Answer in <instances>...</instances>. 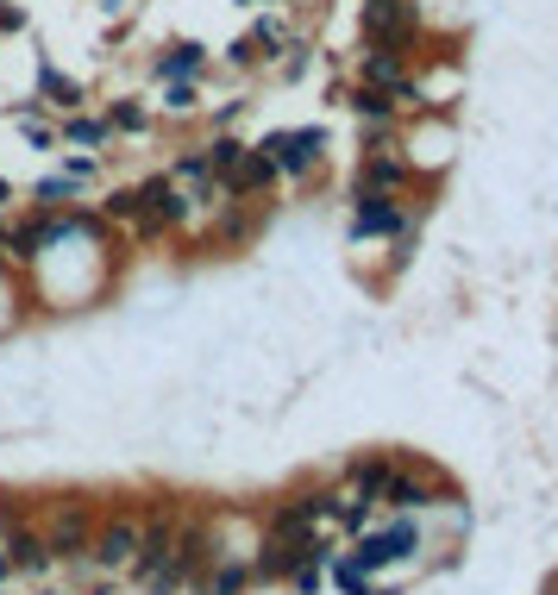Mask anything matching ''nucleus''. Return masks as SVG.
I'll list each match as a JSON object with an SVG mask.
<instances>
[{
  "mask_svg": "<svg viewBox=\"0 0 558 595\" xmlns=\"http://www.w3.org/2000/svg\"><path fill=\"white\" fill-rule=\"evenodd\" d=\"M264 151L276 157L283 176H308L320 163V132H283V138H264Z\"/></svg>",
  "mask_w": 558,
  "mask_h": 595,
  "instance_id": "nucleus-4",
  "label": "nucleus"
},
{
  "mask_svg": "<svg viewBox=\"0 0 558 595\" xmlns=\"http://www.w3.org/2000/svg\"><path fill=\"white\" fill-rule=\"evenodd\" d=\"M69 138H76V145H101L107 126H95V119H69Z\"/></svg>",
  "mask_w": 558,
  "mask_h": 595,
  "instance_id": "nucleus-23",
  "label": "nucleus"
},
{
  "mask_svg": "<svg viewBox=\"0 0 558 595\" xmlns=\"http://www.w3.org/2000/svg\"><path fill=\"white\" fill-rule=\"evenodd\" d=\"M251 583V570L239 564V558H220L214 570H207V583H201V595H239Z\"/></svg>",
  "mask_w": 558,
  "mask_h": 595,
  "instance_id": "nucleus-15",
  "label": "nucleus"
},
{
  "mask_svg": "<svg viewBox=\"0 0 558 595\" xmlns=\"http://www.w3.org/2000/svg\"><path fill=\"white\" fill-rule=\"evenodd\" d=\"M364 88H377V94H408V82H402V51H370L364 57Z\"/></svg>",
  "mask_w": 558,
  "mask_h": 595,
  "instance_id": "nucleus-9",
  "label": "nucleus"
},
{
  "mask_svg": "<svg viewBox=\"0 0 558 595\" xmlns=\"http://www.w3.org/2000/svg\"><path fill=\"white\" fill-rule=\"evenodd\" d=\"M395 188H402V163L383 157V151H370L364 170H358V195H383V201H395Z\"/></svg>",
  "mask_w": 558,
  "mask_h": 595,
  "instance_id": "nucleus-8",
  "label": "nucleus"
},
{
  "mask_svg": "<svg viewBox=\"0 0 558 595\" xmlns=\"http://www.w3.org/2000/svg\"><path fill=\"white\" fill-rule=\"evenodd\" d=\"M327 514H333V520H345L352 533H364V520H370V502H364V495H352V489H339V495H327Z\"/></svg>",
  "mask_w": 558,
  "mask_h": 595,
  "instance_id": "nucleus-17",
  "label": "nucleus"
},
{
  "mask_svg": "<svg viewBox=\"0 0 558 595\" xmlns=\"http://www.w3.org/2000/svg\"><path fill=\"white\" fill-rule=\"evenodd\" d=\"M7 570H13V564H7V545H0V577H7Z\"/></svg>",
  "mask_w": 558,
  "mask_h": 595,
  "instance_id": "nucleus-25",
  "label": "nucleus"
},
{
  "mask_svg": "<svg viewBox=\"0 0 558 595\" xmlns=\"http://www.w3.org/2000/svg\"><path fill=\"white\" fill-rule=\"evenodd\" d=\"M88 533H95V527H88V514L69 508L57 527L44 533V545H51V558H69V564H76V558H88Z\"/></svg>",
  "mask_w": 558,
  "mask_h": 595,
  "instance_id": "nucleus-7",
  "label": "nucleus"
},
{
  "mask_svg": "<svg viewBox=\"0 0 558 595\" xmlns=\"http://www.w3.org/2000/svg\"><path fill=\"white\" fill-rule=\"evenodd\" d=\"M132 552H138V520H126V514L88 533V558H95L101 570H126V564H132Z\"/></svg>",
  "mask_w": 558,
  "mask_h": 595,
  "instance_id": "nucleus-2",
  "label": "nucleus"
},
{
  "mask_svg": "<svg viewBox=\"0 0 558 595\" xmlns=\"http://www.w3.org/2000/svg\"><path fill=\"white\" fill-rule=\"evenodd\" d=\"M201 157H207V170H214V182H220V176L232 170V163L245 157V145H239V138H214V145H207Z\"/></svg>",
  "mask_w": 558,
  "mask_h": 595,
  "instance_id": "nucleus-20",
  "label": "nucleus"
},
{
  "mask_svg": "<svg viewBox=\"0 0 558 595\" xmlns=\"http://www.w3.org/2000/svg\"><path fill=\"white\" fill-rule=\"evenodd\" d=\"M57 232H63L57 220H32V226H19V232L7 238V245H13L19 257H38V251H44V245H51V238H57Z\"/></svg>",
  "mask_w": 558,
  "mask_h": 595,
  "instance_id": "nucleus-16",
  "label": "nucleus"
},
{
  "mask_svg": "<svg viewBox=\"0 0 558 595\" xmlns=\"http://www.w3.org/2000/svg\"><path fill=\"white\" fill-rule=\"evenodd\" d=\"M44 101L51 107H63V113H76V101H82V88L69 82V76H57V69H44Z\"/></svg>",
  "mask_w": 558,
  "mask_h": 595,
  "instance_id": "nucleus-19",
  "label": "nucleus"
},
{
  "mask_svg": "<svg viewBox=\"0 0 558 595\" xmlns=\"http://www.w3.org/2000/svg\"><path fill=\"white\" fill-rule=\"evenodd\" d=\"M402 226V213H395L383 195H358V213H352V232L358 238H370V232H395Z\"/></svg>",
  "mask_w": 558,
  "mask_h": 595,
  "instance_id": "nucleus-10",
  "label": "nucleus"
},
{
  "mask_svg": "<svg viewBox=\"0 0 558 595\" xmlns=\"http://www.w3.org/2000/svg\"><path fill=\"white\" fill-rule=\"evenodd\" d=\"M138 213H145L151 226H176L189 207H182V195H176V182H170V176H157V182L138 188Z\"/></svg>",
  "mask_w": 558,
  "mask_h": 595,
  "instance_id": "nucleus-6",
  "label": "nucleus"
},
{
  "mask_svg": "<svg viewBox=\"0 0 558 595\" xmlns=\"http://www.w3.org/2000/svg\"><path fill=\"white\" fill-rule=\"evenodd\" d=\"M389 476H395L389 458H358V464H352V495H364V502H383Z\"/></svg>",
  "mask_w": 558,
  "mask_h": 595,
  "instance_id": "nucleus-11",
  "label": "nucleus"
},
{
  "mask_svg": "<svg viewBox=\"0 0 558 595\" xmlns=\"http://www.w3.org/2000/svg\"><path fill=\"white\" fill-rule=\"evenodd\" d=\"M113 126H120V132H145V107H138V101H120V107H113Z\"/></svg>",
  "mask_w": 558,
  "mask_h": 595,
  "instance_id": "nucleus-22",
  "label": "nucleus"
},
{
  "mask_svg": "<svg viewBox=\"0 0 558 595\" xmlns=\"http://www.w3.org/2000/svg\"><path fill=\"white\" fill-rule=\"evenodd\" d=\"M69 195H76V176H51V182H38V201H44V207H63Z\"/></svg>",
  "mask_w": 558,
  "mask_h": 595,
  "instance_id": "nucleus-21",
  "label": "nucleus"
},
{
  "mask_svg": "<svg viewBox=\"0 0 558 595\" xmlns=\"http://www.w3.org/2000/svg\"><path fill=\"white\" fill-rule=\"evenodd\" d=\"M164 107H170V113H189V107H195V88H189V82H170V101H164Z\"/></svg>",
  "mask_w": 558,
  "mask_h": 595,
  "instance_id": "nucleus-24",
  "label": "nucleus"
},
{
  "mask_svg": "<svg viewBox=\"0 0 558 595\" xmlns=\"http://www.w3.org/2000/svg\"><path fill=\"white\" fill-rule=\"evenodd\" d=\"M201 63H207V51H201V44H176V51H170L164 63H157V69H164L170 82H189V76H195Z\"/></svg>",
  "mask_w": 558,
  "mask_h": 595,
  "instance_id": "nucleus-18",
  "label": "nucleus"
},
{
  "mask_svg": "<svg viewBox=\"0 0 558 595\" xmlns=\"http://www.w3.org/2000/svg\"><path fill=\"white\" fill-rule=\"evenodd\" d=\"M270 176H276V157L258 145V151H245L239 163H232L220 182H226V195H232V201H245V195H258V188H270Z\"/></svg>",
  "mask_w": 558,
  "mask_h": 595,
  "instance_id": "nucleus-5",
  "label": "nucleus"
},
{
  "mask_svg": "<svg viewBox=\"0 0 558 595\" xmlns=\"http://www.w3.org/2000/svg\"><path fill=\"white\" fill-rule=\"evenodd\" d=\"M7 564H13V570H26V577H38V570H51V545H44L38 533H13Z\"/></svg>",
  "mask_w": 558,
  "mask_h": 595,
  "instance_id": "nucleus-12",
  "label": "nucleus"
},
{
  "mask_svg": "<svg viewBox=\"0 0 558 595\" xmlns=\"http://www.w3.org/2000/svg\"><path fill=\"white\" fill-rule=\"evenodd\" d=\"M276 44H283V32H276V26H258V32H245L239 44H232V63H258V57H276Z\"/></svg>",
  "mask_w": 558,
  "mask_h": 595,
  "instance_id": "nucleus-14",
  "label": "nucleus"
},
{
  "mask_svg": "<svg viewBox=\"0 0 558 595\" xmlns=\"http://www.w3.org/2000/svg\"><path fill=\"white\" fill-rule=\"evenodd\" d=\"M364 38L370 51H402L414 38V7L408 0H364Z\"/></svg>",
  "mask_w": 558,
  "mask_h": 595,
  "instance_id": "nucleus-1",
  "label": "nucleus"
},
{
  "mask_svg": "<svg viewBox=\"0 0 558 595\" xmlns=\"http://www.w3.org/2000/svg\"><path fill=\"white\" fill-rule=\"evenodd\" d=\"M44 595H57V589H44Z\"/></svg>",
  "mask_w": 558,
  "mask_h": 595,
  "instance_id": "nucleus-27",
  "label": "nucleus"
},
{
  "mask_svg": "<svg viewBox=\"0 0 558 595\" xmlns=\"http://www.w3.org/2000/svg\"><path fill=\"white\" fill-rule=\"evenodd\" d=\"M7 195H13V188H7V182H0V201H7Z\"/></svg>",
  "mask_w": 558,
  "mask_h": 595,
  "instance_id": "nucleus-26",
  "label": "nucleus"
},
{
  "mask_svg": "<svg viewBox=\"0 0 558 595\" xmlns=\"http://www.w3.org/2000/svg\"><path fill=\"white\" fill-rule=\"evenodd\" d=\"M383 502L402 508V514H408V508H427V483H421V476H408V470H395L389 489H383Z\"/></svg>",
  "mask_w": 558,
  "mask_h": 595,
  "instance_id": "nucleus-13",
  "label": "nucleus"
},
{
  "mask_svg": "<svg viewBox=\"0 0 558 595\" xmlns=\"http://www.w3.org/2000/svg\"><path fill=\"white\" fill-rule=\"evenodd\" d=\"M414 545H421V533L408 527V520H395V527H383V533H370V539H358V552H352V564L358 570H383V564H395V558H408Z\"/></svg>",
  "mask_w": 558,
  "mask_h": 595,
  "instance_id": "nucleus-3",
  "label": "nucleus"
}]
</instances>
